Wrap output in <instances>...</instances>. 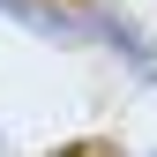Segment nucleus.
Listing matches in <instances>:
<instances>
[{"label": "nucleus", "instance_id": "nucleus-1", "mask_svg": "<svg viewBox=\"0 0 157 157\" xmlns=\"http://www.w3.org/2000/svg\"><path fill=\"white\" fill-rule=\"evenodd\" d=\"M82 30H90V37H105V45L120 52L135 75H150V82H157V45L142 37V23H127V15H112V8H82Z\"/></svg>", "mask_w": 157, "mask_h": 157}, {"label": "nucleus", "instance_id": "nucleus-2", "mask_svg": "<svg viewBox=\"0 0 157 157\" xmlns=\"http://www.w3.org/2000/svg\"><path fill=\"white\" fill-rule=\"evenodd\" d=\"M0 15H15V23H30V30H45V37H90L82 30V8H60V0H0Z\"/></svg>", "mask_w": 157, "mask_h": 157}, {"label": "nucleus", "instance_id": "nucleus-3", "mask_svg": "<svg viewBox=\"0 0 157 157\" xmlns=\"http://www.w3.org/2000/svg\"><path fill=\"white\" fill-rule=\"evenodd\" d=\"M150 157H157V150H150Z\"/></svg>", "mask_w": 157, "mask_h": 157}]
</instances>
